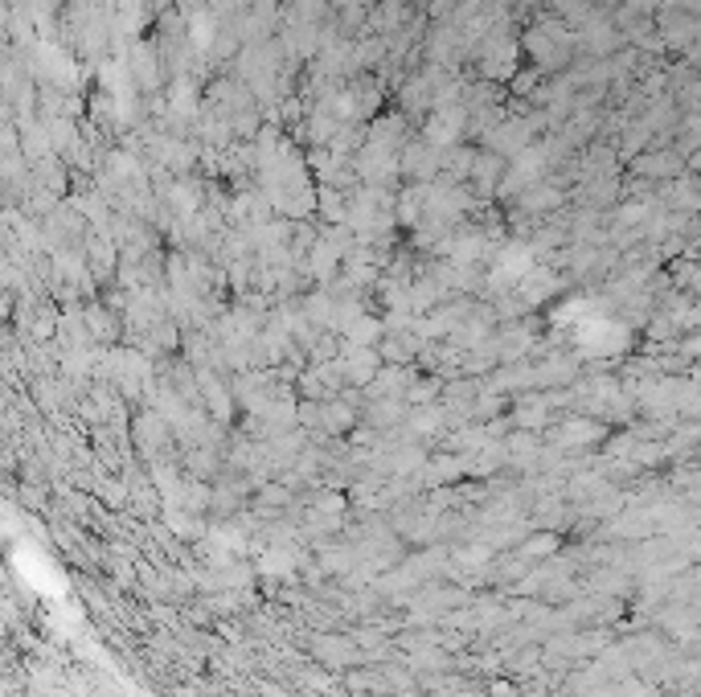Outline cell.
<instances>
[{"instance_id":"cell-1","label":"cell","mask_w":701,"mask_h":697,"mask_svg":"<svg viewBox=\"0 0 701 697\" xmlns=\"http://www.w3.org/2000/svg\"><path fill=\"white\" fill-rule=\"evenodd\" d=\"M521 50L534 58L537 71H558V66H566L574 58V34L558 17H546L525 34Z\"/></svg>"},{"instance_id":"cell-2","label":"cell","mask_w":701,"mask_h":697,"mask_svg":"<svg viewBox=\"0 0 701 697\" xmlns=\"http://www.w3.org/2000/svg\"><path fill=\"white\" fill-rule=\"evenodd\" d=\"M525 558H546V554H553V537L546 533V537H534V542H525Z\"/></svg>"}]
</instances>
